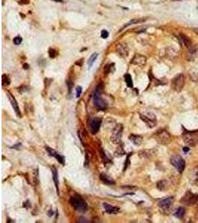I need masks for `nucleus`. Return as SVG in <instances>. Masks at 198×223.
Masks as SVG:
<instances>
[{
	"label": "nucleus",
	"mask_w": 198,
	"mask_h": 223,
	"mask_svg": "<svg viewBox=\"0 0 198 223\" xmlns=\"http://www.w3.org/2000/svg\"><path fill=\"white\" fill-rule=\"evenodd\" d=\"M23 68H25V69H27V68H28V66H27V64H25L23 66Z\"/></svg>",
	"instance_id": "38"
},
{
	"label": "nucleus",
	"mask_w": 198,
	"mask_h": 223,
	"mask_svg": "<svg viewBox=\"0 0 198 223\" xmlns=\"http://www.w3.org/2000/svg\"><path fill=\"white\" fill-rule=\"evenodd\" d=\"M108 36H109V32L108 31H106V30H102V31H101V37H102L103 39L108 38Z\"/></svg>",
	"instance_id": "32"
},
{
	"label": "nucleus",
	"mask_w": 198,
	"mask_h": 223,
	"mask_svg": "<svg viewBox=\"0 0 198 223\" xmlns=\"http://www.w3.org/2000/svg\"><path fill=\"white\" fill-rule=\"evenodd\" d=\"M102 91H103V86L100 83V85L96 86L94 92V103L99 110L104 111L107 109L108 104L105 100L102 98Z\"/></svg>",
	"instance_id": "1"
},
{
	"label": "nucleus",
	"mask_w": 198,
	"mask_h": 223,
	"mask_svg": "<svg viewBox=\"0 0 198 223\" xmlns=\"http://www.w3.org/2000/svg\"><path fill=\"white\" fill-rule=\"evenodd\" d=\"M157 187L161 191H165L168 187V182L165 180H162L157 182Z\"/></svg>",
	"instance_id": "25"
},
{
	"label": "nucleus",
	"mask_w": 198,
	"mask_h": 223,
	"mask_svg": "<svg viewBox=\"0 0 198 223\" xmlns=\"http://www.w3.org/2000/svg\"><path fill=\"white\" fill-rule=\"evenodd\" d=\"M116 53L120 55V57H126L128 56L129 49L128 47L125 43H120L116 48Z\"/></svg>",
	"instance_id": "14"
},
{
	"label": "nucleus",
	"mask_w": 198,
	"mask_h": 223,
	"mask_svg": "<svg viewBox=\"0 0 198 223\" xmlns=\"http://www.w3.org/2000/svg\"><path fill=\"white\" fill-rule=\"evenodd\" d=\"M131 156V153H129L128 154V156H127V158H126V162H125V164H124V169H123V171H125V170L127 169V167H128L129 165V158H130V156Z\"/></svg>",
	"instance_id": "33"
},
{
	"label": "nucleus",
	"mask_w": 198,
	"mask_h": 223,
	"mask_svg": "<svg viewBox=\"0 0 198 223\" xmlns=\"http://www.w3.org/2000/svg\"><path fill=\"white\" fill-rule=\"evenodd\" d=\"M198 55V45H192L190 48H189V60H194V59Z\"/></svg>",
	"instance_id": "19"
},
{
	"label": "nucleus",
	"mask_w": 198,
	"mask_h": 223,
	"mask_svg": "<svg viewBox=\"0 0 198 223\" xmlns=\"http://www.w3.org/2000/svg\"><path fill=\"white\" fill-rule=\"evenodd\" d=\"M128 139L131 142L134 144L136 146H140L141 145L142 142V136H140V135H134V134H131V135H129Z\"/></svg>",
	"instance_id": "20"
},
{
	"label": "nucleus",
	"mask_w": 198,
	"mask_h": 223,
	"mask_svg": "<svg viewBox=\"0 0 198 223\" xmlns=\"http://www.w3.org/2000/svg\"><path fill=\"white\" fill-rule=\"evenodd\" d=\"M99 54L97 53H94L92 55H91V57H90L89 60H88V69H90L91 67H92V66L94 65V62L96 61V60L97 59V57H98Z\"/></svg>",
	"instance_id": "24"
},
{
	"label": "nucleus",
	"mask_w": 198,
	"mask_h": 223,
	"mask_svg": "<svg viewBox=\"0 0 198 223\" xmlns=\"http://www.w3.org/2000/svg\"><path fill=\"white\" fill-rule=\"evenodd\" d=\"M180 40H181V42L183 43L184 46H185V47L187 48L188 49L189 48H190L192 46L193 43H192V41L191 40V39L189 38V37H188L186 35L183 34H180Z\"/></svg>",
	"instance_id": "21"
},
{
	"label": "nucleus",
	"mask_w": 198,
	"mask_h": 223,
	"mask_svg": "<svg viewBox=\"0 0 198 223\" xmlns=\"http://www.w3.org/2000/svg\"><path fill=\"white\" fill-rule=\"evenodd\" d=\"M185 77L183 74H179L174 77L171 81V87L173 90L177 92H180L185 86Z\"/></svg>",
	"instance_id": "6"
},
{
	"label": "nucleus",
	"mask_w": 198,
	"mask_h": 223,
	"mask_svg": "<svg viewBox=\"0 0 198 223\" xmlns=\"http://www.w3.org/2000/svg\"><path fill=\"white\" fill-rule=\"evenodd\" d=\"M103 208L106 210V212L109 214H116L120 211V208L113 206L108 203H103Z\"/></svg>",
	"instance_id": "17"
},
{
	"label": "nucleus",
	"mask_w": 198,
	"mask_h": 223,
	"mask_svg": "<svg viewBox=\"0 0 198 223\" xmlns=\"http://www.w3.org/2000/svg\"><path fill=\"white\" fill-rule=\"evenodd\" d=\"M22 42V38L20 36H17L13 39V43L15 45H19Z\"/></svg>",
	"instance_id": "30"
},
{
	"label": "nucleus",
	"mask_w": 198,
	"mask_h": 223,
	"mask_svg": "<svg viewBox=\"0 0 198 223\" xmlns=\"http://www.w3.org/2000/svg\"><path fill=\"white\" fill-rule=\"evenodd\" d=\"M46 151L48 152L50 156H52V157H54L55 159H56V160L58 161L59 163H60L61 165H65V162H66V160H65V158L63 156H62L61 155L56 152V150H54V149L51 148L50 146H46L45 147Z\"/></svg>",
	"instance_id": "13"
},
{
	"label": "nucleus",
	"mask_w": 198,
	"mask_h": 223,
	"mask_svg": "<svg viewBox=\"0 0 198 223\" xmlns=\"http://www.w3.org/2000/svg\"><path fill=\"white\" fill-rule=\"evenodd\" d=\"M19 4H20V5H27V4H29V1L28 0H19Z\"/></svg>",
	"instance_id": "35"
},
{
	"label": "nucleus",
	"mask_w": 198,
	"mask_h": 223,
	"mask_svg": "<svg viewBox=\"0 0 198 223\" xmlns=\"http://www.w3.org/2000/svg\"><path fill=\"white\" fill-rule=\"evenodd\" d=\"M146 62H147V58L144 55L140 54H136L133 57L131 62L133 65H135V66H145Z\"/></svg>",
	"instance_id": "11"
},
{
	"label": "nucleus",
	"mask_w": 198,
	"mask_h": 223,
	"mask_svg": "<svg viewBox=\"0 0 198 223\" xmlns=\"http://www.w3.org/2000/svg\"><path fill=\"white\" fill-rule=\"evenodd\" d=\"M140 119L145 123V124L149 128H154L157 125V117L153 112H142L140 113Z\"/></svg>",
	"instance_id": "4"
},
{
	"label": "nucleus",
	"mask_w": 198,
	"mask_h": 223,
	"mask_svg": "<svg viewBox=\"0 0 198 223\" xmlns=\"http://www.w3.org/2000/svg\"><path fill=\"white\" fill-rule=\"evenodd\" d=\"M188 178H189V182L192 185L198 182V167H195V168L190 170Z\"/></svg>",
	"instance_id": "16"
},
{
	"label": "nucleus",
	"mask_w": 198,
	"mask_h": 223,
	"mask_svg": "<svg viewBox=\"0 0 198 223\" xmlns=\"http://www.w3.org/2000/svg\"><path fill=\"white\" fill-rule=\"evenodd\" d=\"M194 31H195V33H196L198 35V28H197H197H196V29H194Z\"/></svg>",
	"instance_id": "37"
},
{
	"label": "nucleus",
	"mask_w": 198,
	"mask_h": 223,
	"mask_svg": "<svg viewBox=\"0 0 198 223\" xmlns=\"http://www.w3.org/2000/svg\"><path fill=\"white\" fill-rule=\"evenodd\" d=\"M48 54H49V57H51V58H54V57H56V51H55V50H54L53 48H49Z\"/></svg>",
	"instance_id": "34"
},
{
	"label": "nucleus",
	"mask_w": 198,
	"mask_h": 223,
	"mask_svg": "<svg viewBox=\"0 0 198 223\" xmlns=\"http://www.w3.org/2000/svg\"><path fill=\"white\" fill-rule=\"evenodd\" d=\"M184 143L189 146H195L198 144V132L196 131L185 130L183 134Z\"/></svg>",
	"instance_id": "3"
},
{
	"label": "nucleus",
	"mask_w": 198,
	"mask_h": 223,
	"mask_svg": "<svg viewBox=\"0 0 198 223\" xmlns=\"http://www.w3.org/2000/svg\"><path fill=\"white\" fill-rule=\"evenodd\" d=\"M7 98H8V100H9L10 103H11V106H12V107H13V110H14V112H16V114H17V115L18 116V117L21 118V116H22V115H21V111H20V109H19V107L18 103H17V100L15 99L14 96H13L12 94L10 93V92H7Z\"/></svg>",
	"instance_id": "12"
},
{
	"label": "nucleus",
	"mask_w": 198,
	"mask_h": 223,
	"mask_svg": "<svg viewBox=\"0 0 198 223\" xmlns=\"http://www.w3.org/2000/svg\"><path fill=\"white\" fill-rule=\"evenodd\" d=\"M197 218H198V213H197Z\"/></svg>",
	"instance_id": "40"
},
{
	"label": "nucleus",
	"mask_w": 198,
	"mask_h": 223,
	"mask_svg": "<svg viewBox=\"0 0 198 223\" xmlns=\"http://www.w3.org/2000/svg\"><path fill=\"white\" fill-rule=\"evenodd\" d=\"M69 202L75 210H78L80 212L84 213L88 210L87 203L80 195H74L71 196Z\"/></svg>",
	"instance_id": "2"
},
{
	"label": "nucleus",
	"mask_w": 198,
	"mask_h": 223,
	"mask_svg": "<svg viewBox=\"0 0 198 223\" xmlns=\"http://www.w3.org/2000/svg\"><path fill=\"white\" fill-rule=\"evenodd\" d=\"M170 161H171V165L175 167V169L180 173L183 172L185 167V162L184 161V159L181 156H178V155H174V156L171 157Z\"/></svg>",
	"instance_id": "8"
},
{
	"label": "nucleus",
	"mask_w": 198,
	"mask_h": 223,
	"mask_svg": "<svg viewBox=\"0 0 198 223\" xmlns=\"http://www.w3.org/2000/svg\"><path fill=\"white\" fill-rule=\"evenodd\" d=\"M102 124V118H92L88 121V128L90 132L93 135H95L99 132L100 126Z\"/></svg>",
	"instance_id": "10"
},
{
	"label": "nucleus",
	"mask_w": 198,
	"mask_h": 223,
	"mask_svg": "<svg viewBox=\"0 0 198 223\" xmlns=\"http://www.w3.org/2000/svg\"><path fill=\"white\" fill-rule=\"evenodd\" d=\"M122 132H123L122 124H116V126L113 130L111 137H110L111 143H113L114 144H120L121 143V140H122Z\"/></svg>",
	"instance_id": "5"
},
{
	"label": "nucleus",
	"mask_w": 198,
	"mask_h": 223,
	"mask_svg": "<svg viewBox=\"0 0 198 223\" xmlns=\"http://www.w3.org/2000/svg\"><path fill=\"white\" fill-rule=\"evenodd\" d=\"M52 170V177H53V181L54 182L55 187H56V192H57V194H60V192H59V179H58V171L56 170V168L54 166H53V167L51 168Z\"/></svg>",
	"instance_id": "22"
},
{
	"label": "nucleus",
	"mask_w": 198,
	"mask_h": 223,
	"mask_svg": "<svg viewBox=\"0 0 198 223\" xmlns=\"http://www.w3.org/2000/svg\"><path fill=\"white\" fill-rule=\"evenodd\" d=\"M86 219L84 217H80V220H79V222H88V221H86Z\"/></svg>",
	"instance_id": "36"
},
{
	"label": "nucleus",
	"mask_w": 198,
	"mask_h": 223,
	"mask_svg": "<svg viewBox=\"0 0 198 223\" xmlns=\"http://www.w3.org/2000/svg\"><path fill=\"white\" fill-rule=\"evenodd\" d=\"M100 180L102 181V182L105 183V184H106V185H114L115 184L114 180V179H113L111 177V176H109V175L105 173H102L100 174Z\"/></svg>",
	"instance_id": "18"
},
{
	"label": "nucleus",
	"mask_w": 198,
	"mask_h": 223,
	"mask_svg": "<svg viewBox=\"0 0 198 223\" xmlns=\"http://www.w3.org/2000/svg\"><path fill=\"white\" fill-rule=\"evenodd\" d=\"M52 1H55V2H62V0H52Z\"/></svg>",
	"instance_id": "39"
},
{
	"label": "nucleus",
	"mask_w": 198,
	"mask_h": 223,
	"mask_svg": "<svg viewBox=\"0 0 198 223\" xmlns=\"http://www.w3.org/2000/svg\"><path fill=\"white\" fill-rule=\"evenodd\" d=\"M180 202L185 205H189V206L194 205L198 202V195L193 193L190 191H187L183 197L182 198Z\"/></svg>",
	"instance_id": "9"
},
{
	"label": "nucleus",
	"mask_w": 198,
	"mask_h": 223,
	"mask_svg": "<svg viewBox=\"0 0 198 223\" xmlns=\"http://www.w3.org/2000/svg\"><path fill=\"white\" fill-rule=\"evenodd\" d=\"M173 202H174V198L172 196H170V197H168L166 199L161 200L159 202V207L164 210H169L170 208V207L171 206V205H172Z\"/></svg>",
	"instance_id": "15"
},
{
	"label": "nucleus",
	"mask_w": 198,
	"mask_h": 223,
	"mask_svg": "<svg viewBox=\"0 0 198 223\" xmlns=\"http://www.w3.org/2000/svg\"><path fill=\"white\" fill-rule=\"evenodd\" d=\"M11 83L9 77L6 75H2V86H8Z\"/></svg>",
	"instance_id": "29"
},
{
	"label": "nucleus",
	"mask_w": 198,
	"mask_h": 223,
	"mask_svg": "<svg viewBox=\"0 0 198 223\" xmlns=\"http://www.w3.org/2000/svg\"><path fill=\"white\" fill-rule=\"evenodd\" d=\"M185 210L183 208H179L176 210L175 216H176V217L179 218V219H182V218L184 216V215H185Z\"/></svg>",
	"instance_id": "28"
},
{
	"label": "nucleus",
	"mask_w": 198,
	"mask_h": 223,
	"mask_svg": "<svg viewBox=\"0 0 198 223\" xmlns=\"http://www.w3.org/2000/svg\"><path fill=\"white\" fill-rule=\"evenodd\" d=\"M146 20V19L145 18H135L129 21L127 24H126V26H124V28H126L129 26H132V25H134V24H138V23H141V22H143Z\"/></svg>",
	"instance_id": "23"
},
{
	"label": "nucleus",
	"mask_w": 198,
	"mask_h": 223,
	"mask_svg": "<svg viewBox=\"0 0 198 223\" xmlns=\"http://www.w3.org/2000/svg\"><path fill=\"white\" fill-rule=\"evenodd\" d=\"M126 154V152L123 149V146L122 145H120L119 147L116 149V150L114 152V156L116 157H121V156H123L124 155Z\"/></svg>",
	"instance_id": "27"
},
{
	"label": "nucleus",
	"mask_w": 198,
	"mask_h": 223,
	"mask_svg": "<svg viewBox=\"0 0 198 223\" xmlns=\"http://www.w3.org/2000/svg\"><path fill=\"white\" fill-rule=\"evenodd\" d=\"M155 139L160 144L167 145L171 141V136L166 130H162L157 132L155 134Z\"/></svg>",
	"instance_id": "7"
},
{
	"label": "nucleus",
	"mask_w": 198,
	"mask_h": 223,
	"mask_svg": "<svg viewBox=\"0 0 198 223\" xmlns=\"http://www.w3.org/2000/svg\"><path fill=\"white\" fill-rule=\"evenodd\" d=\"M82 87L81 86H77L76 89V97L78 98V97H80V95H81V93H82Z\"/></svg>",
	"instance_id": "31"
},
{
	"label": "nucleus",
	"mask_w": 198,
	"mask_h": 223,
	"mask_svg": "<svg viewBox=\"0 0 198 223\" xmlns=\"http://www.w3.org/2000/svg\"><path fill=\"white\" fill-rule=\"evenodd\" d=\"M124 78H125V81H126V85H127L128 87H129V88H132L133 81L131 75H129V74H126V75H124Z\"/></svg>",
	"instance_id": "26"
}]
</instances>
